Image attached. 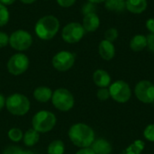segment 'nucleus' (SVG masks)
<instances>
[{
	"instance_id": "1",
	"label": "nucleus",
	"mask_w": 154,
	"mask_h": 154,
	"mask_svg": "<svg viewBox=\"0 0 154 154\" xmlns=\"http://www.w3.org/2000/svg\"><path fill=\"white\" fill-rule=\"evenodd\" d=\"M68 135L70 142L80 149L90 147L95 141L94 130L84 123L72 125L69 130Z\"/></svg>"
},
{
	"instance_id": "2",
	"label": "nucleus",
	"mask_w": 154,
	"mask_h": 154,
	"mask_svg": "<svg viewBox=\"0 0 154 154\" xmlns=\"http://www.w3.org/2000/svg\"><path fill=\"white\" fill-rule=\"evenodd\" d=\"M60 22L53 15H46L39 19L35 24V32L42 40H51L58 32Z\"/></svg>"
},
{
	"instance_id": "3",
	"label": "nucleus",
	"mask_w": 154,
	"mask_h": 154,
	"mask_svg": "<svg viewBox=\"0 0 154 154\" xmlns=\"http://www.w3.org/2000/svg\"><path fill=\"white\" fill-rule=\"evenodd\" d=\"M5 106L10 114L21 116L26 115L29 112L31 108V103L28 97L24 95L14 93L6 98Z\"/></svg>"
},
{
	"instance_id": "4",
	"label": "nucleus",
	"mask_w": 154,
	"mask_h": 154,
	"mask_svg": "<svg viewBox=\"0 0 154 154\" xmlns=\"http://www.w3.org/2000/svg\"><path fill=\"white\" fill-rule=\"evenodd\" d=\"M57 119L53 113L47 110H41L36 113L32 120V128L38 133H48L51 131L55 125Z\"/></svg>"
},
{
	"instance_id": "5",
	"label": "nucleus",
	"mask_w": 154,
	"mask_h": 154,
	"mask_svg": "<svg viewBox=\"0 0 154 154\" xmlns=\"http://www.w3.org/2000/svg\"><path fill=\"white\" fill-rule=\"evenodd\" d=\"M51 102L56 109L61 112H68L74 106L75 99L68 89L60 88L52 93Z\"/></svg>"
},
{
	"instance_id": "6",
	"label": "nucleus",
	"mask_w": 154,
	"mask_h": 154,
	"mask_svg": "<svg viewBox=\"0 0 154 154\" xmlns=\"http://www.w3.org/2000/svg\"><path fill=\"white\" fill-rule=\"evenodd\" d=\"M110 97L115 101L124 104L129 101L132 97V89L128 83L124 80H116L109 86Z\"/></svg>"
},
{
	"instance_id": "7",
	"label": "nucleus",
	"mask_w": 154,
	"mask_h": 154,
	"mask_svg": "<svg viewBox=\"0 0 154 154\" xmlns=\"http://www.w3.org/2000/svg\"><path fill=\"white\" fill-rule=\"evenodd\" d=\"M32 43V35L23 30H17L14 32L9 37V44L16 51H26L31 47Z\"/></svg>"
},
{
	"instance_id": "8",
	"label": "nucleus",
	"mask_w": 154,
	"mask_h": 154,
	"mask_svg": "<svg viewBox=\"0 0 154 154\" xmlns=\"http://www.w3.org/2000/svg\"><path fill=\"white\" fill-rule=\"evenodd\" d=\"M134 94L137 99L144 104L154 102V84L149 80L139 81L134 88Z\"/></svg>"
},
{
	"instance_id": "9",
	"label": "nucleus",
	"mask_w": 154,
	"mask_h": 154,
	"mask_svg": "<svg viewBox=\"0 0 154 154\" xmlns=\"http://www.w3.org/2000/svg\"><path fill=\"white\" fill-rule=\"evenodd\" d=\"M85 32L86 31L82 24L79 23H70L62 29L61 36L66 42L76 43L83 38Z\"/></svg>"
},
{
	"instance_id": "10",
	"label": "nucleus",
	"mask_w": 154,
	"mask_h": 154,
	"mask_svg": "<svg viewBox=\"0 0 154 154\" xmlns=\"http://www.w3.org/2000/svg\"><path fill=\"white\" fill-rule=\"evenodd\" d=\"M29 67V59L25 54H14L7 62V69L9 73L14 76H19L24 73Z\"/></svg>"
},
{
	"instance_id": "11",
	"label": "nucleus",
	"mask_w": 154,
	"mask_h": 154,
	"mask_svg": "<svg viewBox=\"0 0 154 154\" xmlns=\"http://www.w3.org/2000/svg\"><path fill=\"white\" fill-rule=\"evenodd\" d=\"M75 59L76 57L74 53L67 51H62L55 54L52 58V66L55 69L59 71H67L73 67L75 63Z\"/></svg>"
},
{
	"instance_id": "12",
	"label": "nucleus",
	"mask_w": 154,
	"mask_h": 154,
	"mask_svg": "<svg viewBox=\"0 0 154 154\" xmlns=\"http://www.w3.org/2000/svg\"><path fill=\"white\" fill-rule=\"evenodd\" d=\"M98 53L105 60H111L116 55V48L113 42L103 40L98 45Z\"/></svg>"
},
{
	"instance_id": "13",
	"label": "nucleus",
	"mask_w": 154,
	"mask_h": 154,
	"mask_svg": "<svg viewBox=\"0 0 154 154\" xmlns=\"http://www.w3.org/2000/svg\"><path fill=\"white\" fill-rule=\"evenodd\" d=\"M90 148L96 154H111L113 151L112 144L104 138L95 139Z\"/></svg>"
},
{
	"instance_id": "14",
	"label": "nucleus",
	"mask_w": 154,
	"mask_h": 154,
	"mask_svg": "<svg viewBox=\"0 0 154 154\" xmlns=\"http://www.w3.org/2000/svg\"><path fill=\"white\" fill-rule=\"evenodd\" d=\"M99 25H100V19L96 13L84 15L82 26L84 27L86 32H95L98 29Z\"/></svg>"
},
{
	"instance_id": "15",
	"label": "nucleus",
	"mask_w": 154,
	"mask_h": 154,
	"mask_svg": "<svg viewBox=\"0 0 154 154\" xmlns=\"http://www.w3.org/2000/svg\"><path fill=\"white\" fill-rule=\"evenodd\" d=\"M93 81L98 88H107L111 84V77L107 71L97 69L93 74Z\"/></svg>"
},
{
	"instance_id": "16",
	"label": "nucleus",
	"mask_w": 154,
	"mask_h": 154,
	"mask_svg": "<svg viewBox=\"0 0 154 154\" xmlns=\"http://www.w3.org/2000/svg\"><path fill=\"white\" fill-rule=\"evenodd\" d=\"M126 9L133 14H142L148 6L147 0H126Z\"/></svg>"
},
{
	"instance_id": "17",
	"label": "nucleus",
	"mask_w": 154,
	"mask_h": 154,
	"mask_svg": "<svg viewBox=\"0 0 154 154\" xmlns=\"http://www.w3.org/2000/svg\"><path fill=\"white\" fill-rule=\"evenodd\" d=\"M52 91L48 87H38L33 91V97L35 100L41 103H46L49 100L51 99L52 97Z\"/></svg>"
},
{
	"instance_id": "18",
	"label": "nucleus",
	"mask_w": 154,
	"mask_h": 154,
	"mask_svg": "<svg viewBox=\"0 0 154 154\" xmlns=\"http://www.w3.org/2000/svg\"><path fill=\"white\" fill-rule=\"evenodd\" d=\"M147 47V37L143 34L134 35L130 42V48L132 51L138 52L142 51Z\"/></svg>"
},
{
	"instance_id": "19",
	"label": "nucleus",
	"mask_w": 154,
	"mask_h": 154,
	"mask_svg": "<svg viewBox=\"0 0 154 154\" xmlns=\"http://www.w3.org/2000/svg\"><path fill=\"white\" fill-rule=\"evenodd\" d=\"M39 139H40V134L33 128L27 130L24 133L23 137V143L28 147H32V146L35 145L39 142Z\"/></svg>"
},
{
	"instance_id": "20",
	"label": "nucleus",
	"mask_w": 154,
	"mask_h": 154,
	"mask_svg": "<svg viewBox=\"0 0 154 154\" xmlns=\"http://www.w3.org/2000/svg\"><path fill=\"white\" fill-rule=\"evenodd\" d=\"M105 6L107 10L114 12H122L126 9L125 1L120 0H106Z\"/></svg>"
},
{
	"instance_id": "21",
	"label": "nucleus",
	"mask_w": 154,
	"mask_h": 154,
	"mask_svg": "<svg viewBox=\"0 0 154 154\" xmlns=\"http://www.w3.org/2000/svg\"><path fill=\"white\" fill-rule=\"evenodd\" d=\"M65 152V145L64 143L60 140H54L52 141L47 149L48 154H63Z\"/></svg>"
},
{
	"instance_id": "22",
	"label": "nucleus",
	"mask_w": 154,
	"mask_h": 154,
	"mask_svg": "<svg viewBox=\"0 0 154 154\" xmlns=\"http://www.w3.org/2000/svg\"><path fill=\"white\" fill-rule=\"evenodd\" d=\"M143 149H144V143L143 141L138 140L135 141L134 143H132L124 152L126 154H141Z\"/></svg>"
},
{
	"instance_id": "23",
	"label": "nucleus",
	"mask_w": 154,
	"mask_h": 154,
	"mask_svg": "<svg viewBox=\"0 0 154 154\" xmlns=\"http://www.w3.org/2000/svg\"><path fill=\"white\" fill-rule=\"evenodd\" d=\"M7 134H8V138L14 143L20 142L23 137V134L22 130L19 128H11L8 131Z\"/></svg>"
},
{
	"instance_id": "24",
	"label": "nucleus",
	"mask_w": 154,
	"mask_h": 154,
	"mask_svg": "<svg viewBox=\"0 0 154 154\" xmlns=\"http://www.w3.org/2000/svg\"><path fill=\"white\" fill-rule=\"evenodd\" d=\"M2 154H34L30 150H23L18 146H9L5 149Z\"/></svg>"
},
{
	"instance_id": "25",
	"label": "nucleus",
	"mask_w": 154,
	"mask_h": 154,
	"mask_svg": "<svg viewBox=\"0 0 154 154\" xmlns=\"http://www.w3.org/2000/svg\"><path fill=\"white\" fill-rule=\"evenodd\" d=\"M9 21V11L5 5L0 3V26L5 25Z\"/></svg>"
},
{
	"instance_id": "26",
	"label": "nucleus",
	"mask_w": 154,
	"mask_h": 154,
	"mask_svg": "<svg viewBox=\"0 0 154 154\" xmlns=\"http://www.w3.org/2000/svg\"><path fill=\"white\" fill-rule=\"evenodd\" d=\"M118 31L116 28H109L105 32V40L113 42L118 38Z\"/></svg>"
},
{
	"instance_id": "27",
	"label": "nucleus",
	"mask_w": 154,
	"mask_h": 154,
	"mask_svg": "<svg viewBox=\"0 0 154 154\" xmlns=\"http://www.w3.org/2000/svg\"><path fill=\"white\" fill-rule=\"evenodd\" d=\"M143 136L147 141L154 143V124H151L145 127L143 131Z\"/></svg>"
},
{
	"instance_id": "28",
	"label": "nucleus",
	"mask_w": 154,
	"mask_h": 154,
	"mask_svg": "<svg viewBox=\"0 0 154 154\" xmlns=\"http://www.w3.org/2000/svg\"><path fill=\"white\" fill-rule=\"evenodd\" d=\"M97 97L101 101H106L110 97V92L107 88H99L97 92Z\"/></svg>"
},
{
	"instance_id": "29",
	"label": "nucleus",
	"mask_w": 154,
	"mask_h": 154,
	"mask_svg": "<svg viewBox=\"0 0 154 154\" xmlns=\"http://www.w3.org/2000/svg\"><path fill=\"white\" fill-rule=\"evenodd\" d=\"M82 13L84 14V15L88 14H92V13H96L95 4L89 2L88 4L84 5V6L82 7Z\"/></svg>"
},
{
	"instance_id": "30",
	"label": "nucleus",
	"mask_w": 154,
	"mask_h": 154,
	"mask_svg": "<svg viewBox=\"0 0 154 154\" xmlns=\"http://www.w3.org/2000/svg\"><path fill=\"white\" fill-rule=\"evenodd\" d=\"M8 43H9L8 35L4 32H0V48L5 47Z\"/></svg>"
},
{
	"instance_id": "31",
	"label": "nucleus",
	"mask_w": 154,
	"mask_h": 154,
	"mask_svg": "<svg viewBox=\"0 0 154 154\" xmlns=\"http://www.w3.org/2000/svg\"><path fill=\"white\" fill-rule=\"evenodd\" d=\"M147 37V46L150 51L154 53V33H150Z\"/></svg>"
},
{
	"instance_id": "32",
	"label": "nucleus",
	"mask_w": 154,
	"mask_h": 154,
	"mask_svg": "<svg viewBox=\"0 0 154 154\" xmlns=\"http://www.w3.org/2000/svg\"><path fill=\"white\" fill-rule=\"evenodd\" d=\"M57 2L62 7H69L75 4L76 0H57Z\"/></svg>"
},
{
	"instance_id": "33",
	"label": "nucleus",
	"mask_w": 154,
	"mask_h": 154,
	"mask_svg": "<svg viewBox=\"0 0 154 154\" xmlns=\"http://www.w3.org/2000/svg\"><path fill=\"white\" fill-rule=\"evenodd\" d=\"M145 24L148 31H150L151 33H154V18H149Z\"/></svg>"
},
{
	"instance_id": "34",
	"label": "nucleus",
	"mask_w": 154,
	"mask_h": 154,
	"mask_svg": "<svg viewBox=\"0 0 154 154\" xmlns=\"http://www.w3.org/2000/svg\"><path fill=\"white\" fill-rule=\"evenodd\" d=\"M76 154H96L93 150L90 148V147H88V148H81L80 150H79Z\"/></svg>"
},
{
	"instance_id": "35",
	"label": "nucleus",
	"mask_w": 154,
	"mask_h": 154,
	"mask_svg": "<svg viewBox=\"0 0 154 154\" xmlns=\"http://www.w3.org/2000/svg\"><path fill=\"white\" fill-rule=\"evenodd\" d=\"M5 97H4V95L0 94V111L4 108V106H5Z\"/></svg>"
},
{
	"instance_id": "36",
	"label": "nucleus",
	"mask_w": 154,
	"mask_h": 154,
	"mask_svg": "<svg viewBox=\"0 0 154 154\" xmlns=\"http://www.w3.org/2000/svg\"><path fill=\"white\" fill-rule=\"evenodd\" d=\"M16 0H0V3L3 4L4 5H10L14 4Z\"/></svg>"
},
{
	"instance_id": "37",
	"label": "nucleus",
	"mask_w": 154,
	"mask_h": 154,
	"mask_svg": "<svg viewBox=\"0 0 154 154\" xmlns=\"http://www.w3.org/2000/svg\"><path fill=\"white\" fill-rule=\"evenodd\" d=\"M88 2L93 3V4H99V3L106 2V0H88Z\"/></svg>"
},
{
	"instance_id": "38",
	"label": "nucleus",
	"mask_w": 154,
	"mask_h": 154,
	"mask_svg": "<svg viewBox=\"0 0 154 154\" xmlns=\"http://www.w3.org/2000/svg\"><path fill=\"white\" fill-rule=\"evenodd\" d=\"M20 1L23 2V3H24V4H32V3L35 2L36 0H20Z\"/></svg>"
},
{
	"instance_id": "39",
	"label": "nucleus",
	"mask_w": 154,
	"mask_h": 154,
	"mask_svg": "<svg viewBox=\"0 0 154 154\" xmlns=\"http://www.w3.org/2000/svg\"><path fill=\"white\" fill-rule=\"evenodd\" d=\"M121 154H126V153H125V152H122V153H121Z\"/></svg>"
},
{
	"instance_id": "40",
	"label": "nucleus",
	"mask_w": 154,
	"mask_h": 154,
	"mask_svg": "<svg viewBox=\"0 0 154 154\" xmlns=\"http://www.w3.org/2000/svg\"><path fill=\"white\" fill-rule=\"evenodd\" d=\"M120 1H125V0H120Z\"/></svg>"
}]
</instances>
